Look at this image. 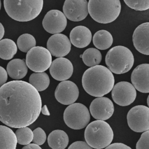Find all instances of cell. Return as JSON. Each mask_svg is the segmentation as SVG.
Listing matches in <instances>:
<instances>
[{
    "label": "cell",
    "mask_w": 149,
    "mask_h": 149,
    "mask_svg": "<svg viewBox=\"0 0 149 149\" xmlns=\"http://www.w3.org/2000/svg\"><path fill=\"white\" fill-rule=\"evenodd\" d=\"M41 108L38 91L26 81L13 80L0 87V121L6 126L18 129L31 125Z\"/></svg>",
    "instance_id": "1"
},
{
    "label": "cell",
    "mask_w": 149,
    "mask_h": 149,
    "mask_svg": "<svg viewBox=\"0 0 149 149\" xmlns=\"http://www.w3.org/2000/svg\"><path fill=\"white\" fill-rule=\"evenodd\" d=\"M81 82L83 88L89 95L101 97L112 90L115 79L112 73L107 67L97 65L84 72Z\"/></svg>",
    "instance_id": "2"
},
{
    "label": "cell",
    "mask_w": 149,
    "mask_h": 149,
    "mask_svg": "<svg viewBox=\"0 0 149 149\" xmlns=\"http://www.w3.org/2000/svg\"><path fill=\"white\" fill-rule=\"evenodd\" d=\"M4 8L9 17L18 22H29L37 17L43 8L42 0H5Z\"/></svg>",
    "instance_id": "3"
},
{
    "label": "cell",
    "mask_w": 149,
    "mask_h": 149,
    "mask_svg": "<svg viewBox=\"0 0 149 149\" xmlns=\"http://www.w3.org/2000/svg\"><path fill=\"white\" fill-rule=\"evenodd\" d=\"M113 132L110 125L100 120H94L86 126L84 139L87 144L93 148L102 149L111 144Z\"/></svg>",
    "instance_id": "4"
},
{
    "label": "cell",
    "mask_w": 149,
    "mask_h": 149,
    "mask_svg": "<svg viewBox=\"0 0 149 149\" xmlns=\"http://www.w3.org/2000/svg\"><path fill=\"white\" fill-rule=\"evenodd\" d=\"M88 12L95 22L107 24L119 16L121 4L119 0H90L87 4Z\"/></svg>",
    "instance_id": "5"
},
{
    "label": "cell",
    "mask_w": 149,
    "mask_h": 149,
    "mask_svg": "<svg viewBox=\"0 0 149 149\" xmlns=\"http://www.w3.org/2000/svg\"><path fill=\"white\" fill-rule=\"evenodd\" d=\"M108 69L115 74H123L129 72L134 64V56L126 47L118 45L111 48L105 56Z\"/></svg>",
    "instance_id": "6"
},
{
    "label": "cell",
    "mask_w": 149,
    "mask_h": 149,
    "mask_svg": "<svg viewBox=\"0 0 149 149\" xmlns=\"http://www.w3.org/2000/svg\"><path fill=\"white\" fill-rule=\"evenodd\" d=\"M63 120L69 127L74 130L81 129L86 127L90 122V112L84 105L73 103L65 109Z\"/></svg>",
    "instance_id": "7"
},
{
    "label": "cell",
    "mask_w": 149,
    "mask_h": 149,
    "mask_svg": "<svg viewBox=\"0 0 149 149\" xmlns=\"http://www.w3.org/2000/svg\"><path fill=\"white\" fill-rule=\"evenodd\" d=\"M25 62L31 70L36 73L44 72L50 67L52 56L47 48L34 47L27 52Z\"/></svg>",
    "instance_id": "8"
},
{
    "label": "cell",
    "mask_w": 149,
    "mask_h": 149,
    "mask_svg": "<svg viewBox=\"0 0 149 149\" xmlns=\"http://www.w3.org/2000/svg\"><path fill=\"white\" fill-rule=\"evenodd\" d=\"M129 127L136 132H144L149 130V108L144 105H136L127 113Z\"/></svg>",
    "instance_id": "9"
},
{
    "label": "cell",
    "mask_w": 149,
    "mask_h": 149,
    "mask_svg": "<svg viewBox=\"0 0 149 149\" xmlns=\"http://www.w3.org/2000/svg\"><path fill=\"white\" fill-rule=\"evenodd\" d=\"M137 93L133 86L127 81H120L113 86L111 96L113 101L120 106H127L132 104Z\"/></svg>",
    "instance_id": "10"
},
{
    "label": "cell",
    "mask_w": 149,
    "mask_h": 149,
    "mask_svg": "<svg viewBox=\"0 0 149 149\" xmlns=\"http://www.w3.org/2000/svg\"><path fill=\"white\" fill-rule=\"evenodd\" d=\"M87 4L86 0H66L63 6V13L71 21H81L88 15Z\"/></svg>",
    "instance_id": "11"
},
{
    "label": "cell",
    "mask_w": 149,
    "mask_h": 149,
    "mask_svg": "<svg viewBox=\"0 0 149 149\" xmlns=\"http://www.w3.org/2000/svg\"><path fill=\"white\" fill-rule=\"evenodd\" d=\"M67 26V19L61 11L53 9L48 11L42 20V26L50 34H59Z\"/></svg>",
    "instance_id": "12"
},
{
    "label": "cell",
    "mask_w": 149,
    "mask_h": 149,
    "mask_svg": "<svg viewBox=\"0 0 149 149\" xmlns=\"http://www.w3.org/2000/svg\"><path fill=\"white\" fill-rule=\"evenodd\" d=\"M79 94L77 85L72 81H62L57 86L55 91V97L61 104L70 105L78 98Z\"/></svg>",
    "instance_id": "13"
},
{
    "label": "cell",
    "mask_w": 149,
    "mask_h": 149,
    "mask_svg": "<svg viewBox=\"0 0 149 149\" xmlns=\"http://www.w3.org/2000/svg\"><path fill=\"white\" fill-rule=\"evenodd\" d=\"M90 112L94 118L104 121L112 116L114 112V105L107 97H97L91 102Z\"/></svg>",
    "instance_id": "14"
},
{
    "label": "cell",
    "mask_w": 149,
    "mask_h": 149,
    "mask_svg": "<svg viewBox=\"0 0 149 149\" xmlns=\"http://www.w3.org/2000/svg\"><path fill=\"white\" fill-rule=\"evenodd\" d=\"M47 48L51 55L63 58L70 51L71 43L69 38L65 34H55L48 38Z\"/></svg>",
    "instance_id": "15"
},
{
    "label": "cell",
    "mask_w": 149,
    "mask_h": 149,
    "mask_svg": "<svg viewBox=\"0 0 149 149\" xmlns=\"http://www.w3.org/2000/svg\"><path fill=\"white\" fill-rule=\"evenodd\" d=\"M49 68L51 76L54 79L62 81L69 79L73 72L72 62L65 58H58L54 59Z\"/></svg>",
    "instance_id": "16"
},
{
    "label": "cell",
    "mask_w": 149,
    "mask_h": 149,
    "mask_svg": "<svg viewBox=\"0 0 149 149\" xmlns=\"http://www.w3.org/2000/svg\"><path fill=\"white\" fill-rule=\"evenodd\" d=\"M149 65L143 63L138 65L131 74L132 84L141 93H149Z\"/></svg>",
    "instance_id": "17"
},
{
    "label": "cell",
    "mask_w": 149,
    "mask_h": 149,
    "mask_svg": "<svg viewBox=\"0 0 149 149\" xmlns=\"http://www.w3.org/2000/svg\"><path fill=\"white\" fill-rule=\"evenodd\" d=\"M149 23L138 26L133 34V42L135 48L141 54L149 55Z\"/></svg>",
    "instance_id": "18"
},
{
    "label": "cell",
    "mask_w": 149,
    "mask_h": 149,
    "mask_svg": "<svg viewBox=\"0 0 149 149\" xmlns=\"http://www.w3.org/2000/svg\"><path fill=\"white\" fill-rule=\"evenodd\" d=\"M69 37L70 43L77 48H82L90 44L92 39V34L87 27L78 26L71 30Z\"/></svg>",
    "instance_id": "19"
},
{
    "label": "cell",
    "mask_w": 149,
    "mask_h": 149,
    "mask_svg": "<svg viewBox=\"0 0 149 149\" xmlns=\"http://www.w3.org/2000/svg\"><path fill=\"white\" fill-rule=\"evenodd\" d=\"M27 66L24 59H14L7 65L6 72L13 79L18 80L23 79L27 74Z\"/></svg>",
    "instance_id": "20"
},
{
    "label": "cell",
    "mask_w": 149,
    "mask_h": 149,
    "mask_svg": "<svg viewBox=\"0 0 149 149\" xmlns=\"http://www.w3.org/2000/svg\"><path fill=\"white\" fill-rule=\"evenodd\" d=\"M68 143V136L62 130H53L48 135V144L52 149H65Z\"/></svg>",
    "instance_id": "21"
},
{
    "label": "cell",
    "mask_w": 149,
    "mask_h": 149,
    "mask_svg": "<svg viewBox=\"0 0 149 149\" xmlns=\"http://www.w3.org/2000/svg\"><path fill=\"white\" fill-rule=\"evenodd\" d=\"M16 145L17 140L13 130L0 125V149H16Z\"/></svg>",
    "instance_id": "22"
},
{
    "label": "cell",
    "mask_w": 149,
    "mask_h": 149,
    "mask_svg": "<svg viewBox=\"0 0 149 149\" xmlns=\"http://www.w3.org/2000/svg\"><path fill=\"white\" fill-rule=\"evenodd\" d=\"M93 42L94 46L101 50L109 48L113 43L112 34L105 30H100L97 31L93 38Z\"/></svg>",
    "instance_id": "23"
},
{
    "label": "cell",
    "mask_w": 149,
    "mask_h": 149,
    "mask_svg": "<svg viewBox=\"0 0 149 149\" xmlns=\"http://www.w3.org/2000/svg\"><path fill=\"white\" fill-rule=\"evenodd\" d=\"M49 77L45 72L32 73L29 77V84L36 88L37 91L46 90L49 84Z\"/></svg>",
    "instance_id": "24"
},
{
    "label": "cell",
    "mask_w": 149,
    "mask_h": 149,
    "mask_svg": "<svg viewBox=\"0 0 149 149\" xmlns=\"http://www.w3.org/2000/svg\"><path fill=\"white\" fill-rule=\"evenodd\" d=\"M17 47L12 40L5 38L0 40V58L4 60L11 59L17 53Z\"/></svg>",
    "instance_id": "25"
},
{
    "label": "cell",
    "mask_w": 149,
    "mask_h": 149,
    "mask_svg": "<svg viewBox=\"0 0 149 149\" xmlns=\"http://www.w3.org/2000/svg\"><path fill=\"white\" fill-rule=\"evenodd\" d=\"M81 57L84 63L90 68L98 65L102 59V55L100 51L94 48H90L86 49Z\"/></svg>",
    "instance_id": "26"
},
{
    "label": "cell",
    "mask_w": 149,
    "mask_h": 149,
    "mask_svg": "<svg viewBox=\"0 0 149 149\" xmlns=\"http://www.w3.org/2000/svg\"><path fill=\"white\" fill-rule=\"evenodd\" d=\"M35 38L30 34H23L19 36L17 40V47L23 52H27L31 48L36 47Z\"/></svg>",
    "instance_id": "27"
},
{
    "label": "cell",
    "mask_w": 149,
    "mask_h": 149,
    "mask_svg": "<svg viewBox=\"0 0 149 149\" xmlns=\"http://www.w3.org/2000/svg\"><path fill=\"white\" fill-rule=\"evenodd\" d=\"M15 134L16 137L17 143L19 144L27 145L33 140V131L28 127L18 128Z\"/></svg>",
    "instance_id": "28"
},
{
    "label": "cell",
    "mask_w": 149,
    "mask_h": 149,
    "mask_svg": "<svg viewBox=\"0 0 149 149\" xmlns=\"http://www.w3.org/2000/svg\"><path fill=\"white\" fill-rule=\"evenodd\" d=\"M124 2L129 8L136 10H146L149 8L148 0H124Z\"/></svg>",
    "instance_id": "29"
},
{
    "label": "cell",
    "mask_w": 149,
    "mask_h": 149,
    "mask_svg": "<svg viewBox=\"0 0 149 149\" xmlns=\"http://www.w3.org/2000/svg\"><path fill=\"white\" fill-rule=\"evenodd\" d=\"M33 142L38 146L43 144L46 140V134L44 130L41 127H37L35 129L33 132Z\"/></svg>",
    "instance_id": "30"
},
{
    "label": "cell",
    "mask_w": 149,
    "mask_h": 149,
    "mask_svg": "<svg viewBox=\"0 0 149 149\" xmlns=\"http://www.w3.org/2000/svg\"><path fill=\"white\" fill-rule=\"evenodd\" d=\"M149 131L143 132L136 144V149H148Z\"/></svg>",
    "instance_id": "31"
},
{
    "label": "cell",
    "mask_w": 149,
    "mask_h": 149,
    "mask_svg": "<svg viewBox=\"0 0 149 149\" xmlns=\"http://www.w3.org/2000/svg\"><path fill=\"white\" fill-rule=\"evenodd\" d=\"M68 149H93L89 146L86 142L83 141H77L73 143Z\"/></svg>",
    "instance_id": "32"
},
{
    "label": "cell",
    "mask_w": 149,
    "mask_h": 149,
    "mask_svg": "<svg viewBox=\"0 0 149 149\" xmlns=\"http://www.w3.org/2000/svg\"><path fill=\"white\" fill-rule=\"evenodd\" d=\"M105 149H132L129 146L121 143H115L109 144Z\"/></svg>",
    "instance_id": "33"
},
{
    "label": "cell",
    "mask_w": 149,
    "mask_h": 149,
    "mask_svg": "<svg viewBox=\"0 0 149 149\" xmlns=\"http://www.w3.org/2000/svg\"><path fill=\"white\" fill-rule=\"evenodd\" d=\"M8 80V73L6 70L0 66V87L6 83Z\"/></svg>",
    "instance_id": "34"
},
{
    "label": "cell",
    "mask_w": 149,
    "mask_h": 149,
    "mask_svg": "<svg viewBox=\"0 0 149 149\" xmlns=\"http://www.w3.org/2000/svg\"><path fill=\"white\" fill-rule=\"evenodd\" d=\"M22 149H42L39 146L31 143V144H29L27 145H26L24 147H23Z\"/></svg>",
    "instance_id": "35"
},
{
    "label": "cell",
    "mask_w": 149,
    "mask_h": 149,
    "mask_svg": "<svg viewBox=\"0 0 149 149\" xmlns=\"http://www.w3.org/2000/svg\"><path fill=\"white\" fill-rule=\"evenodd\" d=\"M41 112H42V113L44 115H47V116H49L50 115V112H49L47 106L46 105H44L41 109Z\"/></svg>",
    "instance_id": "36"
},
{
    "label": "cell",
    "mask_w": 149,
    "mask_h": 149,
    "mask_svg": "<svg viewBox=\"0 0 149 149\" xmlns=\"http://www.w3.org/2000/svg\"><path fill=\"white\" fill-rule=\"evenodd\" d=\"M5 34V29L2 24L0 22V40L2 38Z\"/></svg>",
    "instance_id": "37"
},
{
    "label": "cell",
    "mask_w": 149,
    "mask_h": 149,
    "mask_svg": "<svg viewBox=\"0 0 149 149\" xmlns=\"http://www.w3.org/2000/svg\"><path fill=\"white\" fill-rule=\"evenodd\" d=\"M1 1H0V10H1Z\"/></svg>",
    "instance_id": "38"
}]
</instances>
